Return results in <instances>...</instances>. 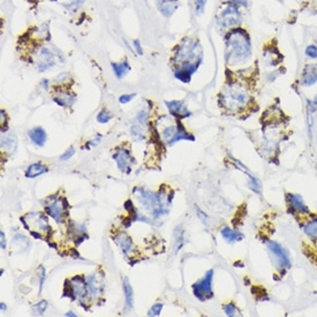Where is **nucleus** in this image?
Wrapping results in <instances>:
<instances>
[{"label": "nucleus", "instance_id": "obj_1", "mask_svg": "<svg viewBox=\"0 0 317 317\" xmlns=\"http://www.w3.org/2000/svg\"><path fill=\"white\" fill-rule=\"evenodd\" d=\"M225 59L230 66L242 65L252 57V43L243 28H234L225 38Z\"/></svg>", "mask_w": 317, "mask_h": 317}, {"label": "nucleus", "instance_id": "obj_2", "mask_svg": "<svg viewBox=\"0 0 317 317\" xmlns=\"http://www.w3.org/2000/svg\"><path fill=\"white\" fill-rule=\"evenodd\" d=\"M252 102H254V98L243 89V87L239 84H230L225 91H222L219 104L230 112H241Z\"/></svg>", "mask_w": 317, "mask_h": 317}, {"label": "nucleus", "instance_id": "obj_3", "mask_svg": "<svg viewBox=\"0 0 317 317\" xmlns=\"http://www.w3.org/2000/svg\"><path fill=\"white\" fill-rule=\"evenodd\" d=\"M203 51L199 39L185 38L181 44L176 48V53L174 59L176 63H180L182 66H195L199 68L200 63L202 62Z\"/></svg>", "mask_w": 317, "mask_h": 317}, {"label": "nucleus", "instance_id": "obj_4", "mask_svg": "<svg viewBox=\"0 0 317 317\" xmlns=\"http://www.w3.org/2000/svg\"><path fill=\"white\" fill-rule=\"evenodd\" d=\"M136 196H138L142 206L151 212L154 218H159L163 215L169 213V210L164 208V203L163 200H161L160 194H155L147 190H143V188H139Z\"/></svg>", "mask_w": 317, "mask_h": 317}, {"label": "nucleus", "instance_id": "obj_5", "mask_svg": "<svg viewBox=\"0 0 317 317\" xmlns=\"http://www.w3.org/2000/svg\"><path fill=\"white\" fill-rule=\"evenodd\" d=\"M239 1L238 0H232V1L227 2V6L225 10L221 12V14L217 17V24L222 29H230L236 27L240 22V13L239 10Z\"/></svg>", "mask_w": 317, "mask_h": 317}, {"label": "nucleus", "instance_id": "obj_6", "mask_svg": "<svg viewBox=\"0 0 317 317\" xmlns=\"http://www.w3.org/2000/svg\"><path fill=\"white\" fill-rule=\"evenodd\" d=\"M65 287L68 288V293H63V297H71L73 300L83 301L87 299L89 289H88L87 279L82 276H75L71 280H67Z\"/></svg>", "mask_w": 317, "mask_h": 317}, {"label": "nucleus", "instance_id": "obj_7", "mask_svg": "<svg viewBox=\"0 0 317 317\" xmlns=\"http://www.w3.org/2000/svg\"><path fill=\"white\" fill-rule=\"evenodd\" d=\"M67 208H68V204H67L66 200L62 199V197H51L50 200L48 201V203L45 204V210H47L48 215L50 217H52L57 222H63V217H65Z\"/></svg>", "mask_w": 317, "mask_h": 317}, {"label": "nucleus", "instance_id": "obj_8", "mask_svg": "<svg viewBox=\"0 0 317 317\" xmlns=\"http://www.w3.org/2000/svg\"><path fill=\"white\" fill-rule=\"evenodd\" d=\"M212 277H213V270H209L202 279H200L199 282L195 283L193 285L194 295L197 299H200L201 301L208 300V299L212 298L213 295L212 286H211Z\"/></svg>", "mask_w": 317, "mask_h": 317}, {"label": "nucleus", "instance_id": "obj_9", "mask_svg": "<svg viewBox=\"0 0 317 317\" xmlns=\"http://www.w3.org/2000/svg\"><path fill=\"white\" fill-rule=\"evenodd\" d=\"M267 246L277 262V264H278L279 269H288L291 267V256H289V253L286 251L284 247L272 241V240H268Z\"/></svg>", "mask_w": 317, "mask_h": 317}, {"label": "nucleus", "instance_id": "obj_10", "mask_svg": "<svg viewBox=\"0 0 317 317\" xmlns=\"http://www.w3.org/2000/svg\"><path fill=\"white\" fill-rule=\"evenodd\" d=\"M113 159L117 161V165L121 172L126 173V174H129L130 167H132L130 165H132L135 160H134L132 155H130V152L128 151L127 149H124V148L117 149V151H115L113 155Z\"/></svg>", "mask_w": 317, "mask_h": 317}, {"label": "nucleus", "instance_id": "obj_11", "mask_svg": "<svg viewBox=\"0 0 317 317\" xmlns=\"http://www.w3.org/2000/svg\"><path fill=\"white\" fill-rule=\"evenodd\" d=\"M54 56L51 52L50 50L47 48H42L41 52L38 54V62H37V67L39 72H44L47 69L51 68V67L54 66Z\"/></svg>", "mask_w": 317, "mask_h": 317}, {"label": "nucleus", "instance_id": "obj_12", "mask_svg": "<svg viewBox=\"0 0 317 317\" xmlns=\"http://www.w3.org/2000/svg\"><path fill=\"white\" fill-rule=\"evenodd\" d=\"M301 85L302 87H310L317 82V63H309L303 68L301 75Z\"/></svg>", "mask_w": 317, "mask_h": 317}, {"label": "nucleus", "instance_id": "obj_13", "mask_svg": "<svg viewBox=\"0 0 317 317\" xmlns=\"http://www.w3.org/2000/svg\"><path fill=\"white\" fill-rule=\"evenodd\" d=\"M286 201H287V203L289 204V206H291L293 211L299 213H308V215H309L310 210L306 204H304L302 197H301L300 195L288 193L286 195Z\"/></svg>", "mask_w": 317, "mask_h": 317}, {"label": "nucleus", "instance_id": "obj_14", "mask_svg": "<svg viewBox=\"0 0 317 317\" xmlns=\"http://www.w3.org/2000/svg\"><path fill=\"white\" fill-rule=\"evenodd\" d=\"M167 109L170 110L171 114H173L174 117L179 119H184L188 115H190V112H188V110L186 109L185 104L182 102H179V100H172V102H165Z\"/></svg>", "mask_w": 317, "mask_h": 317}, {"label": "nucleus", "instance_id": "obj_15", "mask_svg": "<svg viewBox=\"0 0 317 317\" xmlns=\"http://www.w3.org/2000/svg\"><path fill=\"white\" fill-rule=\"evenodd\" d=\"M114 241L119 247H120L121 251H123V253H124V255H128L130 252L133 251V247H134L133 240L127 233H125V232L119 233L118 236L114 237Z\"/></svg>", "mask_w": 317, "mask_h": 317}, {"label": "nucleus", "instance_id": "obj_16", "mask_svg": "<svg viewBox=\"0 0 317 317\" xmlns=\"http://www.w3.org/2000/svg\"><path fill=\"white\" fill-rule=\"evenodd\" d=\"M88 289L91 295H98L102 293L103 288H104V284H103V277H99L97 273H94L88 277Z\"/></svg>", "mask_w": 317, "mask_h": 317}, {"label": "nucleus", "instance_id": "obj_17", "mask_svg": "<svg viewBox=\"0 0 317 317\" xmlns=\"http://www.w3.org/2000/svg\"><path fill=\"white\" fill-rule=\"evenodd\" d=\"M29 139L35 143L37 147H44V144L48 141L47 132L42 127H36L33 129H30L28 132Z\"/></svg>", "mask_w": 317, "mask_h": 317}, {"label": "nucleus", "instance_id": "obj_18", "mask_svg": "<svg viewBox=\"0 0 317 317\" xmlns=\"http://www.w3.org/2000/svg\"><path fill=\"white\" fill-rule=\"evenodd\" d=\"M178 0H158V8L164 16L169 17L178 8Z\"/></svg>", "mask_w": 317, "mask_h": 317}, {"label": "nucleus", "instance_id": "obj_19", "mask_svg": "<svg viewBox=\"0 0 317 317\" xmlns=\"http://www.w3.org/2000/svg\"><path fill=\"white\" fill-rule=\"evenodd\" d=\"M48 172V167L42 163H33L30 164L28 169L26 170V176L27 178H37V176L44 174V173Z\"/></svg>", "mask_w": 317, "mask_h": 317}, {"label": "nucleus", "instance_id": "obj_20", "mask_svg": "<svg viewBox=\"0 0 317 317\" xmlns=\"http://www.w3.org/2000/svg\"><path fill=\"white\" fill-rule=\"evenodd\" d=\"M221 234L222 237L224 238L225 240H226L227 242H238V241H241V240L245 238L242 233L238 232V231H234V230H231L230 227H224L222 230L221 231Z\"/></svg>", "mask_w": 317, "mask_h": 317}, {"label": "nucleus", "instance_id": "obj_21", "mask_svg": "<svg viewBox=\"0 0 317 317\" xmlns=\"http://www.w3.org/2000/svg\"><path fill=\"white\" fill-rule=\"evenodd\" d=\"M181 140H190V141H194V136L190 135V134H188L187 130L185 129V127L182 126L181 124L178 123V126H176V132L174 134V136H173V139L169 142V144L172 145V144H174L175 142L181 141Z\"/></svg>", "mask_w": 317, "mask_h": 317}, {"label": "nucleus", "instance_id": "obj_22", "mask_svg": "<svg viewBox=\"0 0 317 317\" xmlns=\"http://www.w3.org/2000/svg\"><path fill=\"white\" fill-rule=\"evenodd\" d=\"M123 285H124V292H125V299H126V304H127V308L128 309H130V308H133V304H134V300H133V288L132 286H130L129 282H128V279L125 277L123 279Z\"/></svg>", "mask_w": 317, "mask_h": 317}, {"label": "nucleus", "instance_id": "obj_23", "mask_svg": "<svg viewBox=\"0 0 317 317\" xmlns=\"http://www.w3.org/2000/svg\"><path fill=\"white\" fill-rule=\"evenodd\" d=\"M112 69L114 71V74L118 79L124 78L125 75L127 74V72L129 71V65L127 63H112Z\"/></svg>", "mask_w": 317, "mask_h": 317}, {"label": "nucleus", "instance_id": "obj_24", "mask_svg": "<svg viewBox=\"0 0 317 317\" xmlns=\"http://www.w3.org/2000/svg\"><path fill=\"white\" fill-rule=\"evenodd\" d=\"M304 233L309 238H312V239L317 240V219L308 222L306 226H304Z\"/></svg>", "mask_w": 317, "mask_h": 317}, {"label": "nucleus", "instance_id": "obj_25", "mask_svg": "<svg viewBox=\"0 0 317 317\" xmlns=\"http://www.w3.org/2000/svg\"><path fill=\"white\" fill-rule=\"evenodd\" d=\"M54 102L62 106H71L74 103V96L71 97L69 94H66V95H62L58 98H54Z\"/></svg>", "mask_w": 317, "mask_h": 317}, {"label": "nucleus", "instance_id": "obj_26", "mask_svg": "<svg viewBox=\"0 0 317 317\" xmlns=\"http://www.w3.org/2000/svg\"><path fill=\"white\" fill-rule=\"evenodd\" d=\"M1 147L2 149H12V150H14L15 147H16V139H15V136L13 138V135L11 136H7V138L2 139L1 141Z\"/></svg>", "mask_w": 317, "mask_h": 317}, {"label": "nucleus", "instance_id": "obj_27", "mask_svg": "<svg viewBox=\"0 0 317 317\" xmlns=\"http://www.w3.org/2000/svg\"><path fill=\"white\" fill-rule=\"evenodd\" d=\"M112 117H113V114L111 113V112H109L108 110H102V111L99 112L98 115H97V121L100 124H105V123H109L110 120H111Z\"/></svg>", "mask_w": 317, "mask_h": 317}, {"label": "nucleus", "instance_id": "obj_28", "mask_svg": "<svg viewBox=\"0 0 317 317\" xmlns=\"http://www.w3.org/2000/svg\"><path fill=\"white\" fill-rule=\"evenodd\" d=\"M184 232L181 231V228H176L174 237H175V252L180 251L182 245H184Z\"/></svg>", "mask_w": 317, "mask_h": 317}, {"label": "nucleus", "instance_id": "obj_29", "mask_svg": "<svg viewBox=\"0 0 317 317\" xmlns=\"http://www.w3.org/2000/svg\"><path fill=\"white\" fill-rule=\"evenodd\" d=\"M147 120H148V113L145 111H140L139 114L136 115L135 118V124L136 125H140V126L144 127L145 124H147Z\"/></svg>", "mask_w": 317, "mask_h": 317}, {"label": "nucleus", "instance_id": "obj_30", "mask_svg": "<svg viewBox=\"0 0 317 317\" xmlns=\"http://www.w3.org/2000/svg\"><path fill=\"white\" fill-rule=\"evenodd\" d=\"M224 312L227 316H238L240 315L239 310L237 309V307L234 306L233 303H227L224 306Z\"/></svg>", "mask_w": 317, "mask_h": 317}, {"label": "nucleus", "instance_id": "obj_31", "mask_svg": "<svg viewBox=\"0 0 317 317\" xmlns=\"http://www.w3.org/2000/svg\"><path fill=\"white\" fill-rule=\"evenodd\" d=\"M47 308H48V301L43 300V301H41V302H38L37 304H35L32 309L35 310L37 314H39V315H43L45 310H47Z\"/></svg>", "mask_w": 317, "mask_h": 317}, {"label": "nucleus", "instance_id": "obj_32", "mask_svg": "<svg viewBox=\"0 0 317 317\" xmlns=\"http://www.w3.org/2000/svg\"><path fill=\"white\" fill-rule=\"evenodd\" d=\"M161 309H163V303L154 304V306L150 308V310L148 312V316H159L161 313Z\"/></svg>", "mask_w": 317, "mask_h": 317}, {"label": "nucleus", "instance_id": "obj_33", "mask_svg": "<svg viewBox=\"0 0 317 317\" xmlns=\"http://www.w3.org/2000/svg\"><path fill=\"white\" fill-rule=\"evenodd\" d=\"M206 0H195V8H196V14H202L206 7Z\"/></svg>", "mask_w": 317, "mask_h": 317}, {"label": "nucleus", "instance_id": "obj_34", "mask_svg": "<svg viewBox=\"0 0 317 317\" xmlns=\"http://www.w3.org/2000/svg\"><path fill=\"white\" fill-rule=\"evenodd\" d=\"M306 54H307V57L312 58V59H316L317 58V47H315V45H309V47H307Z\"/></svg>", "mask_w": 317, "mask_h": 317}, {"label": "nucleus", "instance_id": "obj_35", "mask_svg": "<svg viewBox=\"0 0 317 317\" xmlns=\"http://www.w3.org/2000/svg\"><path fill=\"white\" fill-rule=\"evenodd\" d=\"M38 272H39V293L42 292V288H43V284H44V280H45V269L44 267H39L38 268Z\"/></svg>", "mask_w": 317, "mask_h": 317}, {"label": "nucleus", "instance_id": "obj_36", "mask_svg": "<svg viewBox=\"0 0 317 317\" xmlns=\"http://www.w3.org/2000/svg\"><path fill=\"white\" fill-rule=\"evenodd\" d=\"M74 154H75V149L74 148H69L68 150H67L65 154H63L62 156H60V159L62 160H68L69 158H72L73 156H74Z\"/></svg>", "mask_w": 317, "mask_h": 317}, {"label": "nucleus", "instance_id": "obj_37", "mask_svg": "<svg viewBox=\"0 0 317 317\" xmlns=\"http://www.w3.org/2000/svg\"><path fill=\"white\" fill-rule=\"evenodd\" d=\"M134 97H135V94H129V95H123L119 98V102L121 103V104H126V103H129L130 100H132Z\"/></svg>", "mask_w": 317, "mask_h": 317}, {"label": "nucleus", "instance_id": "obj_38", "mask_svg": "<svg viewBox=\"0 0 317 317\" xmlns=\"http://www.w3.org/2000/svg\"><path fill=\"white\" fill-rule=\"evenodd\" d=\"M196 211H197V212H196V213H197V216H199L201 221H202V222H204V224H208V217H206V216L204 215L203 211H201V210H200L199 208L196 209Z\"/></svg>", "mask_w": 317, "mask_h": 317}, {"label": "nucleus", "instance_id": "obj_39", "mask_svg": "<svg viewBox=\"0 0 317 317\" xmlns=\"http://www.w3.org/2000/svg\"><path fill=\"white\" fill-rule=\"evenodd\" d=\"M0 238H1V249L2 251H5L6 249V237H5V233H4V231H1V232H0Z\"/></svg>", "mask_w": 317, "mask_h": 317}, {"label": "nucleus", "instance_id": "obj_40", "mask_svg": "<svg viewBox=\"0 0 317 317\" xmlns=\"http://www.w3.org/2000/svg\"><path fill=\"white\" fill-rule=\"evenodd\" d=\"M99 141H100V136H98V138H97V140H96V138L94 139V140H91V141H90L89 143H88V144H89V145H93V147H95V145L98 144V142H99Z\"/></svg>", "mask_w": 317, "mask_h": 317}, {"label": "nucleus", "instance_id": "obj_41", "mask_svg": "<svg viewBox=\"0 0 317 317\" xmlns=\"http://www.w3.org/2000/svg\"><path fill=\"white\" fill-rule=\"evenodd\" d=\"M134 44H135V48H136V50H138V53L139 54H143V51L141 48V45H140V42L135 41V42H134Z\"/></svg>", "mask_w": 317, "mask_h": 317}, {"label": "nucleus", "instance_id": "obj_42", "mask_svg": "<svg viewBox=\"0 0 317 317\" xmlns=\"http://www.w3.org/2000/svg\"><path fill=\"white\" fill-rule=\"evenodd\" d=\"M84 2V0H76L75 2H73V4H71L68 6V7H73V6H74V7H78V6H80L81 4H83Z\"/></svg>", "mask_w": 317, "mask_h": 317}, {"label": "nucleus", "instance_id": "obj_43", "mask_svg": "<svg viewBox=\"0 0 317 317\" xmlns=\"http://www.w3.org/2000/svg\"><path fill=\"white\" fill-rule=\"evenodd\" d=\"M65 315H66V316H76L75 314L73 313V312H67V313L65 314Z\"/></svg>", "mask_w": 317, "mask_h": 317}, {"label": "nucleus", "instance_id": "obj_44", "mask_svg": "<svg viewBox=\"0 0 317 317\" xmlns=\"http://www.w3.org/2000/svg\"><path fill=\"white\" fill-rule=\"evenodd\" d=\"M0 304H1V306H0V307H1V312H4V310H6V306H5V303H4V302H1V303H0Z\"/></svg>", "mask_w": 317, "mask_h": 317}, {"label": "nucleus", "instance_id": "obj_45", "mask_svg": "<svg viewBox=\"0 0 317 317\" xmlns=\"http://www.w3.org/2000/svg\"><path fill=\"white\" fill-rule=\"evenodd\" d=\"M313 103H314V104H315V105L317 106V96L315 97V99H314V100H313Z\"/></svg>", "mask_w": 317, "mask_h": 317}]
</instances>
